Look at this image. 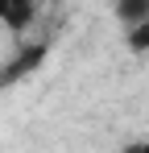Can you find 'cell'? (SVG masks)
<instances>
[{
	"label": "cell",
	"mask_w": 149,
	"mask_h": 153,
	"mask_svg": "<svg viewBox=\"0 0 149 153\" xmlns=\"http://www.w3.org/2000/svg\"><path fill=\"white\" fill-rule=\"evenodd\" d=\"M112 8H116V17H120L124 25L145 21V17H149V0H112Z\"/></svg>",
	"instance_id": "2"
},
{
	"label": "cell",
	"mask_w": 149,
	"mask_h": 153,
	"mask_svg": "<svg viewBox=\"0 0 149 153\" xmlns=\"http://www.w3.org/2000/svg\"><path fill=\"white\" fill-rule=\"evenodd\" d=\"M13 8H17V0H0V21H8V17H13Z\"/></svg>",
	"instance_id": "4"
},
{
	"label": "cell",
	"mask_w": 149,
	"mask_h": 153,
	"mask_svg": "<svg viewBox=\"0 0 149 153\" xmlns=\"http://www.w3.org/2000/svg\"><path fill=\"white\" fill-rule=\"evenodd\" d=\"M17 4H29V0H17Z\"/></svg>",
	"instance_id": "5"
},
{
	"label": "cell",
	"mask_w": 149,
	"mask_h": 153,
	"mask_svg": "<svg viewBox=\"0 0 149 153\" xmlns=\"http://www.w3.org/2000/svg\"><path fill=\"white\" fill-rule=\"evenodd\" d=\"M124 46H128L133 54H141V58L149 54V17H145V21H133V25H128V33H124Z\"/></svg>",
	"instance_id": "1"
},
{
	"label": "cell",
	"mask_w": 149,
	"mask_h": 153,
	"mask_svg": "<svg viewBox=\"0 0 149 153\" xmlns=\"http://www.w3.org/2000/svg\"><path fill=\"white\" fill-rule=\"evenodd\" d=\"M29 17H33V0H29V4H17L13 17H8L4 25H8V29H25V25H29Z\"/></svg>",
	"instance_id": "3"
}]
</instances>
